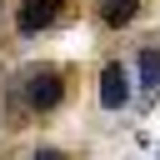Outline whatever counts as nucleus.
<instances>
[{
	"mask_svg": "<svg viewBox=\"0 0 160 160\" xmlns=\"http://www.w3.org/2000/svg\"><path fill=\"white\" fill-rule=\"evenodd\" d=\"M60 5H65V0H20V10H15V30H20V35H40V30H50L55 15H60Z\"/></svg>",
	"mask_w": 160,
	"mask_h": 160,
	"instance_id": "nucleus-2",
	"label": "nucleus"
},
{
	"mask_svg": "<svg viewBox=\"0 0 160 160\" xmlns=\"http://www.w3.org/2000/svg\"><path fill=\"white\" fill-rule=\"evenodd\" d=\"M125 100H130V70L120 60H110L100 70V105L105 110H125Z\"/></svg>",
	"mask_w": 160,
	"mask_h": 160,
	"instance_id": "nucleus-3",
	"label": "nucleus"
},
{
	"mask_svg": "<svg viewBox=\"0 0 160 160\" xmlns=\"http://www.w3.org/2000/svg\"><path fill=\"white\" fill-rule=\"evenodd\" d=\"M135 10H140V0H100V25L120 30V25L135 20Z\"/></svg>",
	"mask_w": 160,
	"mask_h": 160,
	"instance_id": "nucleus-4",
	"label": "nucleus"
},
{
	"mask_svg": "<svg viewBox=\"0 0 160 160\" xmlns=\"http://www.w3.org/2000/svg\"><path fill=\"white\" fill-rule=\"evenodd\" d=\"M140 85H160V50L155 45L140 50Z\"/></svg>",
	"mask_w": 160,
	"mask_h": 160,
	"instance_id": "nucleus-5",
	"label": "nucleus"
},
{
	"mask_svg": "<svg viewBox=\"0 0 160 160\" xmlns=\"http://www.w3.org/2000/svg\"><path fill=\"white\" fill-rule=\"evenodd\" d=\"M60 100H65V80H60V70H55V65H40V70H30V75H25V105H30L35 115L55 110Z\"/></svg>",
	"mask_w": 160,
	"mask_h": 160,
	"instance_id": "nucleus-1",
	"label": "nucleus"
},
{
	"mask_svg": "<svg viewBox=\"0 0 160 160\" xmlns=\"http://www.w3.org/2000/svg\"><path fill=\"white\" fill-rule=\"evenodd\" d=\"M35 160H70V155H65V150H40Z\"/></svg>",
	"mask_w": 160,
	"mask_h": 160,
	"instance_id": "nucleus-6",
	"label": "nucleus"
}]
</instances>
